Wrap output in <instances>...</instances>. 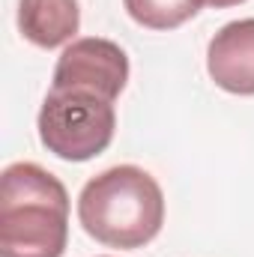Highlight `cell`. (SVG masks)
I'll return each instance as SVG.
<instances>
[{"mask_svg":"<svg viewBox=\"0 0 254 257\" xmlns=\"http://www.w3.org/2000/svg\"><path fill=\"white\" fill-rule=\"evenodd\" d=\"M129 81V57L126 51L99 36L75 39L66 45V51L57 60L54 84L51 90H84L93 96H102L114 102Z\"/></svg>","mask_w":254,"mask_h":257,"instance_id":"277c9868","label":"cell"},{"mask_svg":"<svg viewBox=\"0 0 254 257\" xmlns=\"http://www.w3.org/2000/svg\"><path fill=\"white\" fill-rule=\"evenodd\" d=\"M78 221L102 245L144 248L165 224V194L144 168L117 165L81 189Z\"/></svg>","mask_w":254,"mask_h":257,"instance_id":"7a4b0ae2","label":"cell"},{"mask_svg":"<svg viewBox=\"0 0 254 257\" xmlns=\"http://www.w3.org/2000/svg\"><path fill=\"white\" fill-rule=\"evenodd\" d=\"M236 3H245V0H206V6H212V9H224V6H236Z\"/></svg>","mask_w":254,"mask_h":257,"instance_id":"ba28073f","label":"cell"},{"mask_svg":"<svg viewBox=\"0 0 254 257\" xmlns=\"http://www.w3.org/2000/svg\"><path fill=\"white\" fill-rule=\"evenodd\" d=\"M209 78L236 96H254V18L224 24L206 48Z\"/></svg>","mask_w":254,"mask_h":257,"instance_id":"5b68a950","label":"cell"},{"mask_svg":"<svg viewBox=\"0 0 254 257\" xmlns=\"http://www.w3.org/2000/svg\"><path fill=\"white\" fill-rule=\"evenodd\" d=\"M69 242L66 186L33 162L0 177V257H63Z\"/></svg>","mask_w":254,"mask_h":257,"instance_id":"6da1fadb","label":"cell"},{"mask_svg":"<svg viewBox=\"0 0 254 257\" xmlns=\"http://www.w3.org/2000/svg\"><path fill=\"white\" fill-rule=\"evenodd\" d=\"M114 102L84 90H51L39 111V141L66 162H87L114 141Z\"/></svg>","mask_w":254,"mask_h":257,"instance_id":"3957f363","label":"cell"},{"mask_svg":"<svg viewBox=\"0 0 254 257\" xmlns=\"http://www.w3.org/2000/svg\"><path fill=\"white\" fill-rule=\"evenodd\" d=\"M81 27L78 0H21L18 30L39 48H60Z\"/></svg>","mask_w":254,"mask_h":257,"instance_id":"8992f818","label":"cell"},{"mask_svg":"<svg viewBox=\"0 0 254 257\" xmlns=\"http://www.w3.org/2000/svg\"><path fill=\"white\" fill-rule=\"evenodd\" d=\"M132 21L150 30H174L206 6V0H123Z\"/></svg>","mask_w":254,"mask_h":257,"instance_id":"52a82bcc","label":"cell"}]
</instances>
